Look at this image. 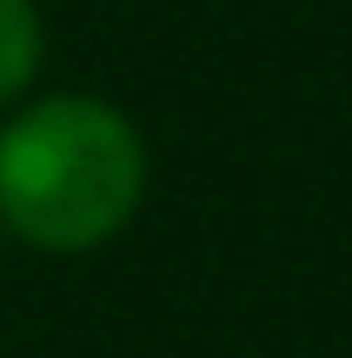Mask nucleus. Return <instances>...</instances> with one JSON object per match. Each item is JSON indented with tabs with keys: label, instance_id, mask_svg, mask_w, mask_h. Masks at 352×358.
<instances>
[{
	"label": "nucleus",
	"instance_id": "f257e3e1",
	"mask_svg": "<svg viewBox=\"0 0 352 358\" xmlns=\"http://www.w3.org/2000/svg\"><path fill=\"white\" fill-rule=\"evenodd\" d=\"M153 186L140 120L106 93H40L0 120V226L47 259L113 245Z\"/></svg>",
	"mask_w": 352,
	"mask_h": 358
},
{
	"label": "nucleus",
	"instance_id": "f03ea898",
	"mask_svg": "<svg viewBox=\"0 0 352 358\" xmlns=\"http://www.w3.org/2000/svg\"><path fill=\"white\" fill-rule=\"evenodd\" d=\"M47 66V13L40 0H0V113L34 93Z\"/></svg>",
	"mask_w": 352,
	"mask_h": 358
}]
</instances>
